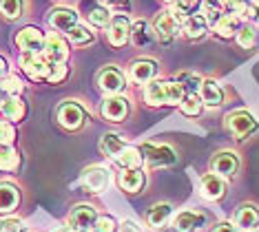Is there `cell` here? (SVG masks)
Returning <instances> with one entry per match:
<instances>
[{
    "label": "cell",
    "instance_id": "cell-34",
    "mask_svg": "<svg viewBox=\"0 0 259 232\" xmlns=\"http://www.w3.org/2000/svg\"><path fill=\"white\" fill-rule=\"evenodd\" d=\"M25 9V0H0V16L7 20H18Z\"/></svg>",
    "mask_w": 259,
    "mask_h": 232
},
{
    "label": "cell",
    "instance_id": "cell-52",
    "mask_svg": "<svg viewBox=\"0 0 259 232\" xmlns=\"http://www.w3.org/2000/svg\"><path fill=\"white\" fill-rule=\"evenodd\" d=\"M250 3H259V0H250Z\"/></svg>",
    "mask_w": 259,
    "mask_h": 232
},
{
    "label": "cell",
    "instance_id": "cell-26",
    "mask_svg": "<svg viewBox=\"0 0 259 232\" xmlns=\"http://www.w3.org/2000/svg\"><path fill=\"white\" fill-rule=\"evenodd\" d=\"M115 162L122 166L124 170H133V168H140L142 166V153H140V148H135V146H124L120 151V155L115 157Z\"/></svg>",
    "mask_w": 259,
    "mask_h": 232
},
{
    "label": "cell",
    "instance_id": "cell-27",
    "mask_svg": "<svg viewBox=\"0 0 259 232\" xmlns=\"http://www.w3.org/2000/svg\"><path fill=\"white\" fill-rule=\"evenodd\" d=\"M170 215H173V206L170 204H157L146 212V223H149L151 228H162V225L170 219Z\"/></svg>",
    "mask_w": 259,
    "mask_h": 232
},
{
    "label": "cell",
    "instance_id": "cell-19",
    "mask_svg": "<svg viewBox=\"0 0 259 232\" xmlns=\"http://www.w3.org/2000/svg\"><path fill=\"white\" fill-rule=\"evenodd\" d=\"M20 204V190L9 181H0V212H14Z\"/></svg>",
    "mask_w": 259,
    "mask_h": 232
},
{
    "label": "cell",
    "instance_id": "cell-1",
    "mask_svg": "<svg viewBox=\"0 0 259 232\" xmlns=\"http://www.w3.org/2000/svg\"><path fill=\"white\" fill-rule=\"evenodd\" d=\"M142 159L151 168H160V166H170L178 162V155L168 144H142L140 146Z\"/></svg>",
    "mask_w": 259,
    "mask_h": 232
},
{
    "label": "cell",
    "instance_id": "cell-28",
    "mask_svg": "<svg viewBox=\"0 0 259 232\" xmlns=\"http://www.w3.org/2000/svg\"><path fill=\"white\" fill-rule=\"evenodd\" d=\"M144 102L153 106V109H160V106H166V98H164V84L162 82H149L144 86Z\"/></svg>",
    "mask_w": 259,
    "mask_h": 232
},
{
    "label": "cell",
    "instance_id": "cell-48",
    "mask_svg": "<svg viewBox=\"0 0 259 232\" xmlns=\"http://www.w3.org/2000/svg\"><path fill=\"white\" fill-rule=\"evenodd\" d=\"M5 75H7V60L0 56V80H3Z\"/></svg>",
    "mask_w": 259,
    "mask_h": 232
},
{
    "label": "cell",
    "instance_id": "cell-2",
    "mask_svg": "<svg viewBox=\"0 0 259 232\" xmlns=\"http://www.w3.org/2000/svg\"><path fill=\"white\" fill-rule=\"evenodd\" d=\"M20 67L29 77H31V80H49L54 64L47 60L42 53H22L20 56Z\"/></svg>",
    "mask_w": 259,
    "mask_h": 232
},
{
    "label": "cell",
    "instance_id": "cell-31",
    "mask_svg": "<svg viewBox=\"0 0 259 232\" xmlns=\"http://www.w3.org/2000/svg\"><path fill=\"white\" fill-rule=\"evenodd\" d=\"M20 166V155L14 146H0V170H18Z\"/></svg>",
    "mask_w": 259,
    "mask_h": 232
},
{
    "label": "cell",
    "instance_id": "cell-4",
    "mask_svg": "<svg viewBox=\"0 0 259 232\" xmlns=\"http://www.w3.org/2000/svg\"><path fill=\"white\" fill-rule=\"evenodd\" d=\"M98 86L107 95H120L126 88V75L117 67H104L98 73Z\"/></svg>",
    "mask_w": 259,
    "mask_h": 232
},
{
    "label": "cell",
    "instance_id": "cell-37",
    "mask_svg": "<svg viewBox=\"0 0 259 232\" xmlns=\"http://www.w3.org/2000/svg\"><path fill=\"white\" fill-rule=\"evenodd\" d=\"M175 82L184 88V93H197L199 91V84H202V77L197 73H188V71H182L175 77Z\"/></svg>",
    "mask_w": 259,
    "mask_h": 232
},
{
    "label": "cell",
    "instance_id": "cell-39",
    "mask_svg": "<svg viewBox=\"0 0 259 232\" xmlns=\"http://www.w3.org/2000/svg\"><path fill=\"white\" fill-rule=\"evenodd\" d=\"M93 230L96 232H117V221L111 215H98Z\"/></svg>",
    "mask_w": 259,
    "mask_h": 232
},
{
    "label": "cell",
    "instance_id": "cell-10",
    "mask_svg": "<svg viewBox=\"0 0 259 232\" xmlns=\"http://www.w3.org/2000/svg\"><path fill=\"white\" fill-rule=\"evenodd\" d=\"M228 190V183L224 177L215 175V172H208V175L202 177V181H199V193H202V197L206 201H217L222 199L224 195H226Z\"/></svg>",
    "mask_w": 259,
    "mask_h": 232
},
{
    "label": "cell",
    "instance_id": "cell-16",
    "mask_svg": "<svg viewBox=\"0 0 259 232\" xmlns=\"http://www.w3.org/2000/svg\"><path fill=\"white\" fill-rule=\"evenodd\" d=\"M49 25L56 29V31H71V29L78 25V11L71 7H58L51 11L49 16Z\"/></svg>",
    "mask_w": 259,
    "mask_h": 232
},
{
    "label": "cell",
    "instance_id": "cell-40",
    "mask_svg": "<svg viewBox=\"0 0 259 232\" xmlns=\"http://www.w3.org/2000/svg\"><path fill=\"white\" fill-rule=\"evenodd\" d=\"M16 140V128L9 122H0V146H11Z\"/></svg>",
    "mask_w": 259,
    "mask_h": 232
},
{
    "label": "cell",
    "instance_id": "cell-20",
    "mask_svg": "<svg viewBox=\"0 0 259 232\" xmlns=\"http://www.w3.org/2000/svg\"><path fill=\"white\" fill-rule=\"evenodd\" d=\"M244 25L241 22V18L239 16H233V14H224L220 20L213 25V31L217 33V38H224V40H228V38H235L239 31V27Z\"/></svg>",
    "mask_w": 259,
    "mask_h": 232
},
{
    "label": "cell",
    "instance_id": "cell-12",
    "mask_svg": "<svg viewBox=\"0 0 259 232\" xmlns=\"http://www.w3.org/2000/svg\"><path fill=\"white\" fill-rule=\"evenodd\" d=\"M210 168H213L215 175H220L226 179V177H233L235 172H237L239 159H237V155L231 153V151H220L213 159H210Z\"/></svg>",
    "mask_w": 259,
    "mask_h": 232
},
{
    "label": "cell",
    "instance_id": "cell-45",
    "mask_svg": "<svg viewBox=\"0 0 259 232\" xmlns=\"http://www.w3.org/2000/svg\"><path fill=\"white\" fill-rule=\"evenodd\" d=\"M213 232H237V228H235V223H231V221H222L215 225Z\"/></svg>",
    "mask_w": 259,
    "mask_h": 232
},
{
    "label": "cell",
    "instance_id": "cell-18",
    "mask_svg": "<svg viewBox=\"0 0 259 232\" xmlns=\"http://www.w3.org/2000/svg\"><path fill=\"white\" fill-rule=\"evenodd\" d=\"M204 223H206V217L202 215V212L182 210L173 219V230L175 232H195L197 228H202Z\"/></svg>",
    "mask_w": 259,
    "mask_h": 232
},
{
    "label": "cell",
    "instance_id": "cell-44",
    "mask_svg": "<svg viewBox=\"0 0 259 232\" xmlns=\"http://www.w3.org/2000/svg\"><path fill=\"white\" fill-rule=\"evenodd\" d=\"M241 18H248V20H252V22H257L259 25V3H250L248 0V7H246V11H244V16Z\"/></svg>",
    "mask_w": 259,
    "mask_h": 232
},
{
    "label": "cell",
    "instance_id": "cell-11",
    "mask_svg": "<svg viewBox=\"0 0 259 232\" xmlns=\"http://www.w3.org/2000/svg\"><path fill=\"white\" fill-rule=\"evenodd\" d=\"M180 31V22L175 20V16L170 11H162L155 18V25H153V33L160 42H170L175 38V33Z\"/></svg>",
    "mask_w": 259,
    "mask_h": 232
},
{
    "label": "cell",
    "instance_id": "cell-30",
    "mask_svg": "<svg viewBox=\"0 0 259 232\" xmlns=\"http://www.w3.org/2000/svg\"><path fill=\"white\" fill-rule=\"evenodd\" d=\"M124 146H126L124 140H122L117 133H107V135L102 137V142H100V151L107 155V157H113V159L117 157V155H120V151H122Z\"/></svg>",
    "mask_w": 259,
    "mask_h": 232
},
{
    "label": "cell",
    "instance_id": "cell-14",
    "mask_svg": "<svg viewBox=\"0 0 259 232\" xmlns=\"http://www.w3.org/2000/svg\"><path fill=\"white\" fill-rule=\"evenodd\" d=\"M109 181H111V175L104 166H91V168L84 170L82 175V183L91 190V193H104L109 188Z\"/></svg>",
    "mask_w": 259,
    "mask_h": 232
},
{
    "label": "cell",
    "instance_id": "cell-5",
    "mask_svg": "<svg viewBox=\"0 0 259 232\" xmlns=\"http://www.w3.org/2000/svg\"><path fill=\"white\" fill-rule=\"evenodd\" d=\"M96 219H98L96 208L89 204H78L73 206L71 215H69V225L75 232H91L93 225H96Z\"/></svg>",
    "mask_w": 259,
    "mask_h": 232
},
{
    "label": "cell",
    "instance_id": "cell-29",
    "mask_svg": "<svg viewBox=\"0 0 259 232\" xmlns=\"http://www.w3.org/2000/svg\"><path fill=\"white\" fill-rule=\"evenodd\" d=\"M22 88H25V84H22L20 77H16V75H5L3 80H0V100L18 98V95L22 93Z\"/></svg>",
    "mask_w": 259,
    "mask_h": 232
},
{
    "label": "cell",
    "instance_id": "cell-41",
    "mask_svg": "<svg viewBox=\"0 0 259 232\" xmlns=\"http://www.w3.org/2000/svg\"><path fill=\"white\" fill-rule=\"evenodd\" d=\"M67 75H69L67 62H64V64H54V69H51V75H49V80H47V82H51V84H60V82L67 80Z\"/></svg>",
    "mask_w": 259,
    "mask_h": 232
},
{
    "label": "cell",
    "instance_id": "cell-47",
    "mask_svg": "<svg viewBox=\"0 0 259 232\" xmlns=\"http://www.w3.org/2000/svg\"><path fill=\"white\" fill-rule=\"evenodd\" d=\"M199 3H202V0H178V5H180V7L184 9V11H191V9L195 7V5H199Z\"/></svg>",
    "mask_w": 259,
    "mask_h": 232
},
{
    "label": "cell",
    "instance_id": "cell-35",
    "mask_svg": "<svg viewBox=\"0 0 259 232\" xmlns=\"http://www.w3.org/2000/svg\"><path fill=\"white\" fill-rule=\"evenodd\" d=\"M164 84V98H166V106H180L182 104V100H184V88H182L178 82H162Z\"/></svg>",
    "mask_w": 259,
    "mask_h": 232
},
{
    "label": "cell",
    "instance_id": "cell-15",
    "mask_svg": "<svg viewBox=\"0 0 259 232\" xmlns=\"http://www.w3.org/2000/svg\"><path fill=\"white\" fill-rule=\"evenodd\" d=\"M102 115L109 122H124L128 115V100L122 95H109L102 104Z\"/></svg>",
    "mask_w": 259,
    "mask_h": 232
},
{
    "label": "cell",
    "instance_id": "cell-50",
    "mask_svg": "<svg viewBox=\"0 0 259 232\" xmlns=\"http://www.w3.org/2000/svg\"><path fill=\"white\" fill-rule=\"evenodd\" d=\"M164 3H168V5H178V0H164Z\"/></svg>",
    "mask_w": 259,
    "mask_h": 232
},
{
    "label": "cell",
    "instance_id": "cell-38",
    "mask_svg": "<svg viewBox=\"0 0 259 232\" xmlns=\"http://www.w3.org/2000/svg\"><path fill=\"white\" fill-rule=\"evenodd\" d=\"M89 22H91L93 27H98V29H107L109 22H111L109 9L107 7H93L89 11Z\"/></svg>",
    "mask_w": 259,
    "mask_h": 232
},
{
    "label": "cell",
    "instance_id": "cell-32",
    "mask_svg": "<svg viewBox=\"0 0 259 232\" xmlns=\"http://www.w3.org/2000/svg\"><path fill=\"white\" fill-rule=\"evenodd\" d=\"M235 40H237V44L241 47V49H255V44L259 40V33H257V29L252 25H241L237 35H235Z\"/></svg>",
    "mask_w": 259,
    "mask_h": 232
},
{
    "label": "cell",
    "instance_id": "cell-42",
    "mask_svg": "<svg viewBox=\"0 0 259 232\" xmlns=\"http://www.w3.org/2000/svg\"><path fill=\"white\" fill-rule=\"evenodd\" d=\"M0 232H25V223L16 217H7L0 221Z\"/></svg>",
    "mask_w": 259,
    "mask_h": 232
},
{
    "label": "cell",
    "instance_id": "cell-36",
    "mask_svg": "<svg viewBox=\"0 0 259 232\" xmlns=\"http://www.w3.org/2000/svg\"><path fill=\"white\" fill-rule=\"evenodd\" d=\"M67 38L71 40L73 44H82V47H84V44H91L93 40H96V35H93V31L89 27H84V25H80V22H78L71 31H67Z\"/></svg>",
    "mask_w": 259,
    "mask_h": 232
},
{
    "label": "cell",
    "instance_id": "cell-43",
    "mask_svg": "<svg viewBox=\"0 0 259 232\" xmlns=\"http://www.w3.org/2000/svg\"><path fill=\"white\" fill-rule=\"evenodd\" d=\"M107 9H113V11H128L131 9V0H104Z\"/></svg>",
    "mask_w": 259,
    "mask_h": 232
},
{
    "label": "cell",
    "instance_id": "cell-22",
    "mask_svg": "<svg viewBox=\"0 0 259 232\" xmlns=\"http://www.w3.org/2000/svg\"><path fill=\"white\" fill-rule=\"evenodd\" d=\"M153 40H155V33H153L149 22L146 20L131 22V40H128V42H133L135 47H149V44H153Z\"/></svg>",
    "mask_w": 259,
    "mask_h": 232
},
{
    "label": "cell",
    "instance_id": "cell-46",
    "mask_svg": "<svg viewBox=\"0 0 259 232\" xmlns=\"http://www.w3.org/2000/svg\"><path fill=\"white\" fill-rule=\"evenodd\" d=\"M117 232H140V228L133 221H122L120 228H117Z\"/></svg>",
    "mask_w": 259,
    "mask_h": 232
},
{
    "label": "cell",
    "instance_id": "cell-17",
    "mask_svg": "<svg viewBox=\"0 0 259 232\" xmlns=\"http://www.w3.org/2000/svg\"><path fill=\"white\" fill-rule=\"evenodd\" d=\"M208 29H210V25L206 22V18H204L202 14H188L186 20L180 25V31L184 33L188 40H199V38H204V35L208 33Z\"/></svg>",
    "mask_w": 259,
    "mask_h": 232
},
{
    "label": "cell",
    "instance_id": "cell-49",
    "mask_svg": "<svg viewBox=\"0 0 259 232\" xmlns=\"http://www.w3.org/2000/svg\"><path fill=\"white\" fill-rule=\"evenodd\" d=\"M54 232H75V230L71 228V225H60V228H56Z\"/></svg>",
    "mask_w": 259,
    "mask_h": 232
},
{
    "label": "cell",
    "instance_id": "cell-23",
    "mask_svg": "<svg viewBox=\"0 0 259 232\" xmlns=\"http://www.w3.org/2000/svg\"><path fill=\"white\" fill-rule=\"evenodd\" d=\"M144 183H146V177H144V172L140 170V168L124 170V172L120 175V188L126 190V193H135V195L142 193Z\"/></svg>",
    "mask_w": 259,
    "mask_h": 232
},
{
    "label": "cell",
    "instance_id": "cell-24",
    "mask_svg": "<svg viewBox=\"0 0 259 232\" xmlns=\"http://www.w3.org/2000/svg\"><path fill=\"white\" fill-rule=\"evenodd\" d=\"M199 98H202V102L206 106H220L224 100V93L217 86L215 80H202V84H199Z\"/></svg>",
    "mask_w": 259,
    "mask_h": 232
},
{
    "label": "cell",
    "instance_id": "cell-51",
    "mask_svg": "<svg viewBox=\"0 0 259 232\" xmlns=\"http://www.w3.org/2000/svg\"><path fill=\"white\" fill-rule=\"evenodd\" d=\"M244 232H259V230H244Z\"/></svg>",
    "mask_w": 259,
    "mask_h": 232
},
{
    "label": "cell",
    "instance_id": "cell-25",
    "mask_svg": "<svg viewBox=\"0 0 259 232\" xmlns=\"http://www.w3.org/2000/svg\"><path fill=\"white\" fill-rule=\"evenodd\" d=\"M0 113H3L7 120L11 122H20L22 117H25L27 113V104L22 102L20 98H9V100H3V104H0Z\"/></svg>",
    "mask_w": 259,
    "mask_h": 232
},
{
    "label": "cell",
    "instance_id": "cell-7",
    "mask_svg": "<svg viewBox=\"0 0 259 232\" xmlns=\"http://www.w3.org/2000/svg\"><path fill=\"white\" fill-rule=\"evenodd\" d=\"M107 40L111 47H124L131 40V22L126 16H115L111 18L109 27H107Z\"/></svg>",
    "mask_w": 259,
    "mask_h": 232
},
{
    "label": "cell",
    "instance_id": "cell-3",
    "mask_svg": "<svg viewBox=\"0 0 259 232\" xmlns=\"http://www.w3.org/2000/svg\"><path fill=\"white\" fill-rule=\"evenodd\" d=\"M84 122H87V111L78 102L69 100V102H62L58 106V124L67 130H78L84 126Z\"/></svg>",
    "mask_w": 259,
    "mask_h": 232
},
{
    "label": "cell",
    "instance_id": "cell-9",
    "mask_svg": "<svg viewBox=\"0 0 259 232\" xmlns=\"http://www.w3.org/2000/svg\"><path fill=\"white\" fill-rule=\"evenodd\" d=\"M42 56H45L51 64H64V62H67V58H69V44L64 42L62 35L49 33V35L45 38Z\"/></svg>",
    "mask_w": 259,
    "mask_h": 232
},
{
    "label": "cell",
    "instance_id": "cell-13",
    "mask_svg": "<svg viewBox=\"0 0 259 232\" xmlns=\"http://www.w3.org/2000/svg\"><path fill=\"white\" fill-rule=\"evenodd\" d=\"M157 71H160V67H157L155 60H135L128 67V77L135 84H149V82L155 80Z\"/></svg>",
    "mask_w": 259,
    "mask_h": 232
},
{
    "label": "cell",
    "instance_id": "cell-8",
    "mask_svg": "<svg viewBox=\"0 0 259 232\" xmlns=\"http://www.w3.org/2000/svg\"><path fill=\"white\" fill-rule=\"evenodd\" d=\"M226 126L231 128V133L235 137H246L252 130H257V120L250 115L248 111H233L231 115L226 117Z\"/></svg>",
    "mask_w": 259,
    "mask_h": 232
},
{
    "label": "cell",
    "instance_id": "cell-33",
    "mask_svg": "<svg viewBox=\"0 0 259 232\" xmlns=\"http://www.w3.org/2000/svg\"><path fill=\"white\" fill-rule=\"evenodd\" d=\"M180 109L188 117H197L199 113H202V109H204V102H202V98H199L197 93H186L184 100H182V104H180Z\"/></svg>",
    "mask_w": 259,
    "mask_h": 232
},
{
    "label": "cell",
    "instance_id": "cell-21",
    "mask_svg": "<svg viewBox=\"0 0 259 232\" xmlns=\"http://www.w3.org/2000/svg\"><path fill=\"white\" fill-rule=\"evenodd\" d=\"M235 225L241 230H255L259 225V210L250 204H244L235 210Z\"/></svg>",
    "mask_w": 259,
    "mask_h": 232
},
{
    "label": "cell",
    "instance_id": "cell-6",
    "mask_svg": "<svg viewBox=\"0 0 259 232\" xmlns=\"http://www.w3.org/2000/svg\"><path fill=\"white\" fill-rule=\"evenodd\" d=\"M16 47L22 53H42L45 49V35L36 27H22L16 33Z\"/></svg>",
    "mask_w": 259,
    "mask_h": 232
}]
</instances>
